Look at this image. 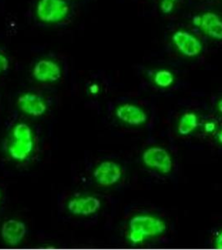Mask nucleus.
<instances>
[{"label":"nucleus","mask_w":222,"mask_h":250,"mask_svg":"<svg viewBox=\"0 0 222 250\" xmlns=\"http://www.w3.org/2000/svg\"><path fill=\"white\" fill-rule=\"evenodd\" d=\"M166 231V224L160 217L140 213L129 222L126 238L132 245H141L150 239L158 238Z\"/></svg>","instance_id":"obj_1"},{"label":"nucleus","mask_w":222,"mask_h":250,"mask_svg":"<svg viewBox=\"0 0 222 250\" xmlns=\"http://www.w3.org/2000/svg\"><path fill=\"white\" fill-rule=\"evenodd\" d=\"M68 13L69 6L65 0H40L36 5V15L43 23H59Z\"/></svg>","instance_id":"obj_2"},{"label":"nucleus","mask_w":222,"mask_h":250,"mask_svg":"<svg viewBox=\"0 0 222 250\" xmlns=\"http://www.w3.org/2000/svg\"><path fill=\"white\" fill-rule=\"evenodd\" d=\"M142 162L147 168L163 174H168L173 168V159L168 151L163 147L152 146L142 154Z\"/></svg>","instance_id":"obj_3"},{"label":"nucleus","mask_w":222,"mask_h":250,"mask_svg":"<svg viewBox=\"0 0 222 250\" xmlns=\"http://www.w3.org/2000/svg\"><path fill=\"white\" fill-rule=\"evenodd\" d=\"M172 42L179 53L186 57H196L202 51V43L196 36L187 31L175 32L172 35Z\"/></svg>","instance_id":"obj_4"},{"label":"nucleus","mask_w":222,"mask_h":250,"mask_svg":"<svg viewBox=\"0 0 222 250\" xmlns=\"http://www.w3.org/2000/svg\"><path fill=\"white\" fill-rule=\"evenodd\" d=\"M121 167L114 161H104L94 169V179L98 185L109 187L115 185L122 177Z\"/></svg>","instance_id":"obj_5"},{"label":"nucleus","mask_w":222,"mask_h":250,"mask_svg":"<svg viewBox=\"0 0 222 250\" xmlns=\"http://www.w3.org/2000/svg\"><path fill=\"white\" fill-rule=\"evenodd\" d=\"M117 119L130 126H142L148 121L147 112L134 104H124L115 110Z\"/></svg>","instance_id":"obj_6"},{"label":"nucleus","mask_w":222,"mask_h":250,"mask_svg":"<svg viewBox=\"0 0 222 250\" xmlns=\"http://www.w3.org/2000/svg\"><path fill=\"white\" fill-rule=\"evenodd\" d=\"M193 23L212 39L222 40V20L212 12H207L193 19Z\"/></svg>","instance_id":"obj_7"},{"label":"nucleus","mask_w":222,"mask_h":250,"mask_svg":"<svg viewBox=\"0 0 222 250\" xmlns=\"http://www.w3.org/2000/svg\"><path fill=\"white\" fill-rule=\"evenodd\" d=\"M32 74L39 82L54 83L61 78V69L53 60H41L35 63Z\"/></svg>","instance_id":"obj_8"},{"label":"nucleus","mask_w":222,"mask_h":250,"mask_svg":"<svg viewBox=\"0 0 222 250\" xmlns=\"http://www.w3.org/2000/svg\"><path fill=\"white\" fill-rule=\"evenodd\" d=\"M101 206L100 199L94 196H81L70 199L68 209L75 215L89 216L96 213Z\"/></svg>","instance_id":"obj_9"},{"label":"nucleus","mask_w":222,"mask_h":250,"mask_svg":"<svg viewBox=\"0 0 222 250\" xmlns=\"http://www.w3.org/2000/svg\"><path fill=\"white\" fill-rule=\"evenodd\" d=\"M18 106L23 113L34 117L43 115L47 104L42 97L38 94L27 93L18 99Z\"/></svg>","instance_id":"obj_10"},{"label":"nucleus","mask_w":222,"mask_h":250,"mask_svg":"<svg viewBox=\"0 0 222 250\" xmlns=\"http://www.w3.org/2000/svg\"><path fill=\"white\" fill-rule=\"evenodd\" d=\"M25 234V225L16 219H9L4 222L1 229L2 239L10 246L20 245Z\"/></svg>","instance_id":"obj_11"},{"label":"nucleus","mask_w":222,"mask_h":250,"mask_svg":"<svg viewBox=\"0 0 222 250\" xmlns=\"http://www.w3.org/2000/svg\"><path fill=\"white\" fill-rule=\"evenodd\" d=\"M200 119L196 112H186L179 117L177 122V134L179 136H189L199 127Z\"/></svg>","instance_id":"obj_12"},{"label":"nucleus","mask_w":222,"mask_h":250,"mask_svg":"<svg viewBox=\"0 0 222 250\" xmlns=\"http://www.w3.org/2000/svg\"><path fill=\"white\" fill-rule=\"evenodd\" d=\"M11 144L9 146V154L13 159L19 161H22L27 159L31 154L34 148V141L30 140H15L13 139Z\"/></svg>","instance_id":"obj_13"},{"label":"nucleus","mask_w":222,"mask_h":250,"mask_svg":"<svg viewBox=\"0 0 222 250\" xmlns=\"http://www.w3.org/2000/svg\"><path fill=\"white\" fill-rule=\"evenodd\" d=\"M152 80L155 85L159 88L171 87L175 82V76L172 72L167 69H160L155 73Z\"/></svg>","instance_id":"obj_14"},{"label":"nucleus","mask_w":222,"mask_h":250,"mask_svg":"<svg viewBox=\"0 0 222 250\" xmlns=\"http://www.w3.org/2000/svg\"><path fill=\"white\" fill-rule=\"evenodd\" d=\"M13 139L15 140H30L33 139L31 129L25 124H20L13 130Z\"/></svg>","instance_id":"obj_15"},{"label":"nucleus","mask_w":222,"mask_h":250,"mask_svg":"<svg viewBox=\"0 0 222 250\" xmlns=\"http://www.w3.org/2000/svg\"><path fill=\"white\" fill-rule=\"evenodd\" d=\"M178 0H161L159 4L160 11L164 15H170L174 10L175 4Z\"/></svg>","instance_id":"obj_16"},{"label":"nucleus","mask_w":222,"mask_h":250,"mask_svg":"<svg viewBox=\"0 0 222 250\" xmlns=\"http://www.w3.org/2000/svg\"><path fill=\"white\" fill-rule=\"evenodd\" d=\"M9 61L8 58L0 51V74L7 71L9 69Z\"/></svg>","instance_id":"obj_17"},{"label":"nucleus","mask_w":222,"mask_h":250,"mask_svg":"<svg viewBox=\"0 0 222 250\" xmlns=\"http://www.w3.org/2000/svg\"><path fill=\"white\" fill-rule=\"evenodd\" d=\"M217 125L213 121H208L204 125V129L207 134H213L215 131L217 130Z\"/></svg>","instance_id":"obj_18"},{"label":"nucleus","mask_w":222,"mask_h":250,"mask_svg":"<svg viewBox=\"0 0 222 250\" xmlns=\"http://www.w3.org/2000/svg\"><path fill=\"white\" fill-rule=\"evenodd\" d=\"M213 246L216 249L222 250V230L217 233L213 240Z\"/></svg>","instance_id":"obj_19"},{"label":"nucleus","mask_w":222,"mask_h":250,"mask_svg":"<svg viewBox=\"0 0 222 250\" xmlns=\"http://www.w3.org/2000/svg\"><path fill=\"white\" fill-rule=\"evenodd\" d=\"M216 138H217L218 144L222 146V128L217 131V134H216Z\"/></svg>","instance_id":"obj_20"},{"label":"nucleus","mask_w":222,"mask_h":250,"mask_svg":"<svg viewBox=\"0 0 222 250\" xmlns=\"http://www.w3.org/2000/svg\"><path fill=\"white\" fill-rule=\"evenodd\" d=\"M217 108L218 113L222 115V98L217 103Z\"/></svg>","instance_id":"obj_21"},{"label":"nucleus","mask_w":222,"mask_h":250,"mask_svg":"<svg viewBox=\"0 0 222 250\" xmlns=\"http://www.w3.org/2000/svg\"><path fill=\"white\" fill-rule=\"evenodd\" d=\"M1 200H2V192L0 190V203H1Z\"/></svg>","instance_id":"obj_22"}]
</instances>
